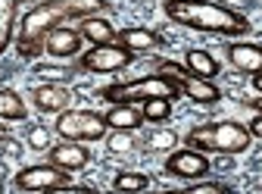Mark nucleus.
Returning <instances> with one entry per match:
<instances>
[{"label": "nucleus", "instance_id": "nucleus-24", "mask_svg": "<svg viewBox=\"0 0 262 194\" xmlns=\"http://www.w3.org/2000/svg\"><path fill=\"white\" fill-rule=\"evenodd\" d=\"M175 144H178V135L169 132V128H159V132H153V135L147 138V147H150V150H172Z\"/></svg>", "mask_w": 262, "mask_h": 194}, {"label": "nucleus", "instance_id": "nucleus-28", "mask_svg": "<svg viewBox=\"0 0 262 194\" xmlns=\"http://www.w3.org/2000/svg\"><path fill=\"white\" fill-rule=\"evenodd\" d=\"M4 185H7V166L0 163V191H4Z\"/></svg>", "mask_w": 262, "mask_h": 194}, {"label": "nucleus", "instance_id": "nucleus-15", "mask_svg": "<svg viewBox=\"0 0 262 194\" xmlns=\"http://www.w3.org/2000/svg\"><path fill=\"white\" fill-rule=\"evenodd\" d=\"M103 119L110 125V132H135V128H141V122H144V113L135 104H113L103 113Z\"/></svg>", "mask_w": 262, "mask_h": 194}, {"label": "nucleus", "instance_id": "nucleus-6", "mask_svg": "<svg viewBox=\"0 0 262 194\" xmlns=\"http://www.w3.org/2000/svg\"><path fill=\"white\" fill-rule=\"evenodd\" d=\"M135 63V53L122 44H100V47H91L84 53H78V69L81 72H94V75H113L122 72Z\"/></svg>", "mask_w": 262, "mask_h": 194}, {"label": "nucleus", "instance_id": "nucleus-1", "mask_svg": "<svg viewBox=\"0 0 262 194\" xmlns=\"http://www.w3.org/2000/svg\"><path fill=\"white\" fill-rule=\"evenodd\" d=\"M106 10H110V0H41L22 16L19 31H16V50L22 56H38L44 53V38L53 28L72 19L100 16Z\"/></svg>", "mask_w": 262, "mask_h": 194}, {"label": "nucleus", "instance_id": "nucleus-27", "mask_svg": "<svg viewBox=\"0 0 262 194\" xmlns=\"http://www.w3.org/2000/svg\"><path fill=\"white\" fill-rule=\"evenodd\" d=\"M247 132H250L253 138H259V141H262V113H256V116L250 119V125H247Z\"/></svg>", "mask_w": 262, "mask_h": 194}, {"label": "nucleus", "instance_id": "nucleus-23", "mask_svg": "<svg viewBox=\"0 0 262 194\" xmlns=\"http://www.w3.org/2000/svg\"><path fill=\"white\" fill-rule=\"evenodd\" d=\"M28 147H31V150H50V147H53L50 128H47V125H31V128H28Z\"/></svg>", "mask_w": 262, "mask_h": 194}, {"label": "nucleus", "instance_id": "nucleus-5", "mask_svg": "<svg viewBox=\"0 0 262 194\" xmlns=\"http://www.w3.org/2000/svg\"><path fill=\"white\" fill-rule=\"evenodd\" d=\"M53 132L62 138V141H103L110 135V125L103 119V113H94V110H66L56 116L53 122Z\"/></svg>", "mask_w": 262, "mask_h": 194}, {"label": "nucleus", "instance_id": "nucleus-2", "mask_svg": "<svg viewBox=\"0 0 262 194\" xmlns=\"http://www.w3.org/2000/svg\"><path fill=\"white\" fill-rule=\"evenodd\" d=\"M162 13L172 22L203 31V35H222V38H241L253 28L250 19L215 0H162Z\"/></svg>", "mask_w": 262, "mask_h": 194}, {"label": "nucleus", "instance_id": "nucleus-9", "mask_svg": "<svg viewBox=\"0 0 262 194\" xmlns=\"http://www.w3.org/2000/svg\"><path fill=\"white\" fill-rule=\"evenodd\" d=\"M212 169L209 157L193 150V147H181V150H172L169 160H166V172L169 176H178V179H190V182H200L206 179V172Z\"/></svg>", "mask_w": 262, "mask_h": 194}, {"label": "nucleus", "instance_id": "nucleus-21", "mask_svg": "<svg viewBox=\"0 0 262 194\" xmlns=\"http://www.w3.org/2000/svg\"><path fill=\"white\" fill-rule=\"evenodd\" d=\"M141 113H144V122H166L172 116V101H169V97H153V101H144Z\"/></svg>", "mask_w": 262, "mask_h": 194}, {"label": "nucleus", "instance_id": "nucleus-26", "mask_svg": "<svg viewBox=\"0 0 262 194\" xmlns=\"http://www.w3.org/2000/svg\"><path fill=\"white\" fill-rule=\"evenodd\" d=\"M44 194H100V191H97L94 185H72V182H66V185H56V188H50Z\"/></svg>", "mask_w": 262, "mask_h": 194}, {"label": "nucleus", "instance_id": "nucleus-10", "mask_svg": "<svg viewBox=\"0 0 262 194\" xmlns=\"http://www.w3.org/2000/svg\"><path fill=\"white\" fill-rule=\"evenodd\" d=\"M31 101H35V107L41 113H66L72 110V101L75 94L66 88V85H56V82H44V85H35L31 88Z\"/></svg>", "mask_w": 262, "mask_h": 194}, {"label": "nucleus", "instance_id": "nucleus-8", "mask_svg": "<svg viewBox=\"0 0 262 194\" xmlns=\"http://www.w3.org/2000/svg\"><path fill=\"white\" fill-rule=\"evenodd\" d=\"M69 176L72 172L53 166L50 160H47V163H35V166H25L22 172H16L13 185L19 191H28V194H44V191H50L56 185H66V182H69Z\"/></svg>", "mask_w": 262, "mask_h": 194}, {"label": "nucleus", "instance_id": "nucleus-12", "mask_svg": "<svg viewBox=\"0 0 262 194\" xmlns=\"http://www.w3.org/2000/svg\"><path fill=\"white\" fill-rule=\"evenodd\" d=\"M225 56L237 72H247V75L262 72V44L256 41H231L225 47Z\"/></svg>", "mask_w": 262, "mask_h": 194}, {"label": "nucleus", "instance_id": "nucleus-22", "mask_svg": "<svg viewBox=\"0 0 262 194\" xmlns=\"http://www.w3.org/2000/svg\"><path fill=\"white\" fill-rule=\"evenodd\" d=\"M162 194H228V185L222 182H196V185H187V188H172V191H162Z\"/></svg>", "mask_w": 262, "mask_h": 194}, {"label": "nucleus", "instance_id": "nucleus-19", "mask_svg": "<svg viewBox=\"0 0 262 194\" xmlns=\"http://www.w3.org/2000/svg\"><path fill=\"white\" fill-rule=\"evenodd\" d=\"M184 69L190 75H196V79H209L212 82L219 75V60L209 50H203V47H190L184 53Z\"/></svg>", "mask_w": 262, "mask_h": 194}, {"label": "nucleus", "instance_id": "nucleus-29", "mask_svg": "<svg viewBox=\"0 0 262 194\" xmlns=\"http://www.w3.org/2000/svg\"><path fill=\"white\" fill-rule=\"evenodd\" d=\"M253 88H256V91L262 94V72H259V75H253Z\"/></svg>", "mask_w": 262, "mask_h": 194}, {"label": "nucleus", "instance_id": "nucleus-17", "mask_svg": "<svg viewBox=\"0 0 262 194\" xmlns=\"http://www.w3.org/2000/svg\"><path fill=\"white\" fill-rule=\"evenodd\" d=\"M28 107H25V97L13 88H0V132L10 125V122H25Z\"/></svg>", "mask_w": 262, "mask_h": 194}, {"label": "nucleus", "instance_id": "nucleus-13", "mask_svg": "<svg viewBox=\"0 0 262 194\" xmlns=\"http://www.w3.org/2000/svg\"><path fill=\"white\" fill-rule=\"evenodd\" d=\"M47 157H50L53 166H59L66 172H78V169H84L91 163V150L81 141H59V144H53L47 150Z\"/></svg>", "mask_w": 262, "mask_h": 194}, {"label": "nucleus", "instance_id": "nucleus-4", "mask_svg": "<svg viewBox=\"0 0 262 194\" xmlns=\"http://www.w3.org/2000/svg\"><path fill=\"white\" fill-rule=\"evenodd\" d=\"M178 94H181L178 82L172 75H162V72H150V75H141L135 82L110 85V88L100 91V97L110 104H135V107H141L144 101H153V97H169V101H175Z\"/></svg>", "mask_w": 262, "mask_h": 194}, {"label": "nucleus", "instance_id": "nucleus-30", "mask_svg": "<svg viewBox=\"0 0 262 194\" xmlns=\"http://www.w3.org/2000/svg\"><path fill=\"white\" fill-rule=\"evenodd\" d=\"M250 107H253L256 113H262V97H256V101H250Z\"/></svg>", "mask_w": 262, "mask_h": 194}, {"label": "nucleus", "instance_id": "nucleus-7", "mask_svg": "<svg viewBox=\"0 0 262 194\" xmlns=\"http://www.w3.org/2000/svg\"><path fill=\"white\" fill-rule=\"evenodd\" d=\"M156 72H162V75H172V79L178 82L181 94H184V97H190V101H193V104H200V107H212V104H219V101H222V91L215 88V82L190 75L184 66H178V63H172V60H162V63H156Z\"/></svg>", "mask_w": 262, "mask_h": 194}, {"label": "nucleus", "instance_id": "nucleus-3", "mask_svg": "<svg viewBox=\"0 0 262 194\" xmlns=\"http://www.w3.org/2000/svg\"><path fill=\"white\" fill-rule=\"evenodd\" d=\"M184 144L200 150V153H222V157H237L247 153L253 144V135L247 132V125L222 119V122H200L193 125L190 132L184 135Z\"/></svg>", "mask_w": 262, "mask_h": 194}, {"label": "nucleus", "instance_id": "nucleus-18", "mask_svg": "<svg viewBox=\"0 0 262 194\" xmlns=\"http://www.w3.org/2000/svg\"><path fill=\"white\" fill-rule=\"evenodd\" d=\"M19 4H41V0H0V56L16 38V13Z\"/></svg>", "mask_w": 262, "mask_h": 194}, {"label": "nucleus", "instance_id": "nucleus-25", "mask_svg": "<svg viewBox=\"0 0 262 194\" xmlns=\"http://www.w3.org/2000/svg\"><path fill=\"white\" fill-rule=\"evenodd\" d=\"M106 147H110L113 153L131 150V147H135V132H110V135H106Z\"/></svg>", "mask_w": 262, "mask_h": 194}, {"label": "nucleus", "instance_id": "nucleus-11", "mask_svg": "<svg viewBox=\"0 0 262 194\" xmlns=\"http://www.w3.org/2000/svg\"><path fill=\"white\" fill-rule=\"evenodd\" d=\"M81 44H84V38H81L78 28L59 25V28H53L50 35L44 38V53L53 56V60H72V56L81 53Z\"/></svg>", "mask_w": 262, "mask_h": 194}, {"label": "nucleus", "instance_id": "nucleus-20", "mask_svg": "<svg viewBox=\"0 0 262 194\" xmlns=\"http://www.w3.org/2000/svg\"><path fill=\"white\" fill-rule=\"evenodd\" d=\"M150 188V176L147 172H119L113 179V191L119 194H141Z\"/></svg>", "mask_w": 262, "mask_h": 194}, {"label": "nucleus", "instance_id": "nucleus-14", "mask_svg": "<svg viewBox=\"0 0 262 194\" xmlns=\"http://www.w3.org/2000/svg\"><path fill=\"white\" fill-rule=\"evenodd\" d=\"M116 44L128 47L131 53L138 56V53H150V50L162 47V38L156 35V31H150V28H138V25H131V28L116 31Z\"/></svg>", "mask_w": 262, "mask_h": 194}, {"label": "nucleus", "instance_id": "nucleus-16", "mask_svg": "<svg viewBox=\"0 0 262 194\" xmlns=\"http://www.w3.org/2000/svg\"><path fill=\"white\" fill-rule=\"evenodd\" d=\"M78 31L81 38L91 41V47H100V44H113L116 41V25L106 19V16H88V19H78Z\"/></svg>", "mask_w": 262, "mask_h": 194}]
</instances>
